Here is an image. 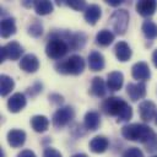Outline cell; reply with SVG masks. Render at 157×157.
Masks as SVG:
<instances>
[{
  "mask_svg": "<svg viewBox=\"0 0 157 157\" xmlns=\"http://www.w3.org/2000/svg\"><path fill=\"white\" fill-rule=\"evenodd\" d=\"M121 157H144V153L137 147H129L123 152Z\"/></svg>",
  "mask_w": 157,
  "mask_h": 157,
  "instance_id": "f546056e",
  "label": "cell"
},
{
  "mask_svg": "<svg viewBox=\"0 0 157 157\" xmlns=\"http://www.w3.org/2000/svg\"><path fill=\"white\" fill-rule=\"evenodd\" d=\"M33 7L36 10V12L40 16L48 15L50 12H53V4L50 1H34Z\"/></svg>",
  "mask_w": 157,
  "mask_h": 157,
  "instance_id": "83f0119b",
  "label": "cell"
},
{
  "mask_svg": "<svg viewBox=\"0 0 157 157\" xmlns=\"http://www.w3.org/2000/svg\"><path fill=\"white\" fill-rule=\"evenodd\" d=\"M86 40H87V37L83 32H76V33H72L71 37H70V40H69V44H70V49H74V50H77V49H81L85 47L86 44Z\"/></svg>",
  "mask_w": 157,
  "mask_h": 157,
  "instance_id": "cb8c5ba5",
  "label": "cell"
},
{
  "mask_svg": "<svg viewBox=\"0 0 157 157\" xmlns=\"http://www.w3.org/2000/svg\"><path fill=\"white\" fill-rule=\"evenodd\" d=\"M114 40V33L109 29H101L96 34V43L101 47H107Z\"/></svg>",
  "mask_w": 157,
  "mask_h": 157,
  "instance_id": "d4e9b609",
  "label": "cell"
},
{
  "mask_svg": "<svg viewBox=\"0 0 157 157\" xmlns=\"http://www.w3.org/2000/svg\"><path fill=\"white\" fill-rule=\"evenodd\" d=\"M141 29H142L144 36H145L147 39H150V40L155 39V38L157 37V25H156L153 21H151V20L144 21Z\"/></svg>",
  "mask_w": 157,
  "mask_h": 157,
  "instance_id": "484cf974",
  "label": "cell"
},
{
  "mask_svg": "<svg viewBox=\"0 0 157 157\" xmlns=\"http://www.w3.org/2000/svg\"><path fill=\"white\" fill-rule=\"evenodd\" d=\"M152 157H157V155H155V156H152Z\"/></svg>",
  "mask_w": 157,
  "mask_h": 157,
  "instance_id": "b9f144b4",
  "label": "cell"
},
{
  "mask_svg": "<svg viewBox=\"0 0 157 157\" xmlns=\"http://www.w3.org/2000/svg\"><path fill=\"white\" fill-rule=\"evenodd\" d=\"M43 33V26L39 21L33 20V22L28 26V34L32 37H39Z\"/></svg>",
  "mask_w": 157,
  "mask_h": 157,
  "instance_id": "f1b7e54d",
  "label": "cell"
},
{
  "mask_svg": "<svg viewBox=\"0 0 157 157\" xmlns=\"http://www.w3.org/2000/svg\"><path fill=\"white\" fill-rule=\"evenodd\" d=\"M74 118H75L74 108L70 105H65V107H60L59 109L55 110V113L53 114V118H52V123L55 128L61 129L65 125H67Z\"/></svg>",
  "mask_w": 157,
  "mask_h": 157,
  "instance_id": "8992f818",
  "label": "cell"
},
{
  "mask_svg": "<svg viewBox=\"0 0 157 157\" xmlns=\"http://www.w3.org/2000/svg\"><path fill=\"white\" fill-rule=\"evenodd\" d=\"M71 157H88L86 153H75V155H72Z\"/></svg>",
  "mask_w": 157,
  "mask_h": 157,
  "instance_id": "ab89813d",
  "label": "cell"
},
{
  "mask_svg": "<svg viewBox=\"0 0 157 157\" xmlns=\"http://www.w3.org/2000/svg\"><path fill=\"white\" fill-rule=\"evenodd\" d=\"M5 52H6V56L11 60H18L23 53V48L21 47V44L16 40L9 42L6 45H4Z\"/></svg>",
  "mask_w": 157,
  "mask_h": 157,
  "instance_id": "44dd1931",
  "label": "cell"
},
{
  "mask_svg": "<svg viewBox=\"0 0 157 157\" xmlns=\"http://www.w3.org/2000/svg\"><path fill=\"white\" fill-rule=\"evenodd\" d=\"M107 88H108L107 87V83L103 81V78L99 77V76H96V77H93V80L91 82V90H90V92H91V94H93V96H96L98 98H102V97L105 96Z\"/></svg>",
  "mask_w": 157,
  "mask_h": 157,
  "instance_id": "ac0fdd59",
  "label": "cell"
},
{
  "mask_svg": "<svg viewBox=\"0 0 157 157\" xmlns=\"http://www.w3.org/2000/svg\"><path fill=\"white\" fill-rule=\"evenodd\" d=\"M156 9H157V2L155 0H142V1H137V4H136L137 13L144 17L152 16L155 13Z\"/></svg>",
  "mask_w": 157,
  "mask_h": 157,
  "instance_id": "4fadbf2b",
  "label": "cell"
},
{
  "mask_svg": "<svg viewBox=\"0 0 157 157\" xmlns=\"http://www.w3.org/2000/svg\"><path fill=\"white\" fill-rule=\"evenodd\" d=\"M124 82V75L120 71H112L107 76V87L109 91H119Z\"/></svg>",
  "mask_w": 157,
  "mask_h": 157,
  "instance_id": "5bb4252c",
  "label": "cell"
},
{
  "mask_svg": "<svg viewBox=\"0 0 157 157\" xmlns=\"http://www.w3.org/2000/svg\"><path fill=\"white\" fill-rule=\"evenodd\" d=\"M72 33H69L66 31H58L53 32L49 36V39L45 45V54L48 58L53 60H59L63 56L66 55V53L70 49V37Z\"/></svg>",
  "mask_w": 157,
  "mask_h": 157,
  "instance_id": "6da1fadb",
  "label": "cell"
},
{
  "mask_svg": "<svg viewBox=\"0 0 157 157\" xmlns=\"http://www.w3.org/2000/svg\"><path fill=\"white\" fill-rule=\"evenodd\" d=\"M101 16H102V10L96 4L88 5L87 9L83 12V17H85L86 22L90 23V25H92V26H94L97 23V21L101 18Z\"/></svg>",
  "mask_w": 157,
  "mask_h": 157,
  "instance_id": "9a60e30c",
  "label": "cell"
},
{
  "mask_svg": "<svg viewBox=\"0 0 157 157\" xmlns=\"http://www.w3.org/2000/svg\"><path fill=\"white\" fill-rule=\"evenodd\" d=\"M42 88H43V85H42L39 81H37V82H34L31 87H28L27 93H28L31 97H34V96H37L38 93L42 92Z\"/></svg>",
  "mask_w": 157,
  "mask_h": 157,
  "instance_id": "1f68e13d",
  "label": "cell"
},
{
  "mask_svg": "<svg viewBox=\"0 0 157 157\" xmlns=\"http://www.w3.org/2000/svg\"><path fill=\"white\" fill-rule=\"evenodd\" d=\"M101 109L104 114L110 117H117V121H128L132 117V109L131 107L119 97H108L105 98L102 104Z\"/></svg>",
  "mask_w": 157,
  "mask_h": 157,
  "instance_id": "7a4b0ae2",
  "label": "cell"
},
{
  "mask_svg": "<svg viewBox=\"0 0 157 157\" xmlns=\"http://www.w3.org/2000/svg\"><path fill=\"white\" fill-rule=\"evenodd\" d=\"M49 99H50L52 102L56 103V104H59V103H63V101H64L63 96H60V94H56V93H53V94H50V96H49Z\"/></svg>",
  "mask_w": 157,
  "mask_h": 157,
  "instance_id": "e575fe53",
  "label": "cell"
},
{
  "mask_svg": "<svg viewBox=\"0 0 157 157\" xmlns=\"http://www.w3.org/2000/svg\"><path fill=\"white\" fill-rule=\"evenodd\" d=\"M13 86H15V82L9 75H1L0 76V94L2 97L7 96L12 91Z\"/></svg>",
  "mask_w": 157,
  "mask_h": 157,
  "instance_id": "4316f807",
  "label": "cell"
},
{
  "mask_svg": "<svg viewBox=\"0 0 157 157\" xmlns=\"http://www.w3.org/2000/svg\"><path fill=\"white\" fill-rule=\"evenodd\" d=\"M67 6H70V7H72L74 10H76V11H83V10H86L87 9V5H86V2L85 1H78V0H74V1H66L65 2Z\"/></svg>",
  "mask_w": 157,
  "mask_h": 157,
  "instance_id": "4dcf8cb0",
  "label": "cell"
},
{
  "mask_svg": "<svg viewBox=\"0 0 157 157\" xmlns=\"http://www.w3.org/2000/svg\"><path fill=\"white\" fill-rule=\"evenodd\" d=\"M145 147L148 152H156L157 151V134H155L146 144H145Z\"/></svg>",
  "mask_w": 157,
  "mask_h": 157,
  "instance_id": "d6a6232c",
  "label": "cell"
},
{
  "mask_svg": "<svg viewBox=\"0 0 157 157\" xmlns=\"http://www.w3.org/2000/svg\"><path fill=\"white\" fill-rule=\"evenodd\" d=\"M83 125L87 130H91V131H94L99 128L101 125V117L97 112L94 110H90L85 114V118H83Z\"/></svg>",
  "mask_w": 157,
  "mask_h": 157,
  "instance_id": "d6986e66",
  "label": "cell"
},
{
  "mask_svg": "<svg viewBox=\"0 0 157 157\" xmlns=\"http://www.w3.org/2000/svg\"><path fill=\"white\" fill-rule=\"evenodd\" d=\"M43 157H63V156L58 150H55L53 147H47V148H44Z\"/></svg>",
  "mask_w": 157,
  "mask_h": 157,
  "instance_id": "836d02e7",
  "label": "cell"
},
{
  "mask_svg": "<svg viewBox=\"0 0 157 157\" xmlns=\"http://www.w3.org/2000/svg\"><path fill=\"white\" fill-rule=\"evenodd\" d=\"M152 61H153V65L157 67V49L152 53Z\"/></svg>",
  "mask_w": 157,
  "mask_h": 157,
  "instance_id": "f35d334b",
  "label": "cell"
},
{
  "mask_svg": "<svg viewBox=\"0 0 157 157\" xmlns=\"http://www.w3.org/2000/svg\"><path fill=\"white\" fill-rule=\"evenodd\" d=\"M55 70L63 75H80L85 70V60L81 55H71L55 64Z\"/></svg>",
  "mask_w": 157,
  "mask_h": 157,
  "instance_id": "277c9868",
  "label": "cell"
},
{
  "mask_svg": "<svg viewBox=\"0 0 157 157\" xmlns=\"http://www.w3.org/2000/svg\"><path fill=\"white\" fill-rule=\"evenodd\" d=\"M131 75L139 82H144V81L148 80L151 77V71H150V67H148L147 63L139 61V63L134 64L132 67H131Z\"/></svg>",
  "mask_w": 157,
  "mask_h": 157,
  "instance_id": "52a82bcc",
  "label": "cell"
},
{
  "mask_svg": "<svg viewBox=\"0 0 157 157\" xmlns=\"http://www.w3.org/2000/svg\"><path fill=\"white\" fill-rule=\"evenodd\" d=\"M114 53H115V56L118 58L119 61H128L130 58H131V48L129 47V44L124 40H120L115 44L114 47Z\"/></svg>",
  "mask_w": 157,
  "mask_h": 157,
  "instance_id": "2e32d148",
  "label": "cell"
},
{
  "mask_svg": "<svg viewBox=\"0 0 157 157\" xmlns=\"http://www.w3.org/2000/svg\"><path fill=\"white\" fill-rule=\"evenodd\" d=\"M156 124H157V115H156Z\"/></svg>",
  "mask_w": 157,
  "mask_h": 157,
  "instance_id": "60d3db41",
  "label": "cell"
},
{
  "mask_svg": "<svg viewBox=\"0 0 157 157\" xmlns=\"http://www.w3.org/2000/svg\"><path fill=\"white\" fill-rule=\"evenodd\" d=\"M31 126L36 132H44L49 126V120L45 115H33L31 118Z\"/></svg>",
  "mask_w": 157,
  "mask_h": 157,
  "instance_id": "7402d4cb",
  "label": "cell"
},
{
  "mask_svg": "<svg viewBox=\"0 0 157 157\" xmlns=\"http://www.w3.org/2000/svg\"><path fill=\"white\" fill-rule=\"evenodd\" d=\"M0 33L2 38H9L10 36L16 33V25H15V18L9 17V18H4L1 21V26H0Z\"/></svg>",
  "mask_w": 157,
  "mask_h": 157,
  "instance_id": "603a6c76",
  "label": "cell"
},
{
  "mask_svg": "<svg viewBox=\"0 0 157 157\" xmlns=\"http://www.w3.org/2000/svg\"><path fill=\"white\" fill-rule=\"evenodd\" d=\"M126 92L131 101L136 102L146 96V85L145 82H130L126 86Z\"/></svg>",
  "mask_w": 157,
  "mask_h": 157,
  "instance_id": "9c48e42d",
  "label": "cell"
},
{
  "mask_svg": "<svg viewBox=\"0 0 157 157\" xmlns=\"http://www.w3.org/2000/svg\"><path fill=\"white\" fill-rule=\"evenodd\" d=\"M107 4L110 6H119L121 4V1L120 0H107Z\"/></svg>",
  "mask_w": 157,
  "mask_h": 157,
  "instance_id": "74e56055",
  "label": "cell"
},
{
  "mask_svg": "<svg viewBox=\"0 0 157 157\" xmlns=\"http://www.w3.org/2000/svg\"><path fill=\"white\" fill-rule=\"evenodd\" d=\"M109 146V141L105 136H94L91 141H90V150L94 153H103L107 151Z\"/></svg>",
  "mask_w": 157,
  "mask_h": 157,
  "instance_id": "ffe728a7",
  "label": "cell"
},
{
  "mask_svg": "<svg viewBox=\"0 0 157 157\" xmlns=\"http://www.w3.org/2000/svg\"><path fill=\"white\" fill-rule=\"evenodd\" d=\"M17 157H37V156H36L34 152L31 151V150H22V151L17 155Z\"/></svg>",
  "mask_w": 157,
  "mask_h": 157,
  "instance_id": "d590c367",
  "label": "cell"
},
{
  "mask_svg": "<svg viewBox=\"0 0 157 157\" xmlns=\"http://www.w3.org/2000/svg\"><path fill=\"white\" fill-rule=\"evenodd\" d=\"M156 104L148 99L142 101L139 105V113H140V118L144 121H151L153 118H156L157 113H156Z\"/></svg>",
  "mask_w": 157,
  "mask_h": 157,
  "instance_id": "ba28073f",
  "label": "cell"
},
{
  "mask_svg": "<svg viewBox=\"0 0 157 157\" xmlns=\"http://www.w3.org/2000/svg\"><path fill=\"white\" fill-rule=\"evenodd\" d=\"M121 135L129 141L141 142L145 145L155 135V131L146 124L134 123V124H128V125L123 126Z\"/></svg>",
  "mask_w": 157,
  "mask_h": 157,
  "instance_id": "3957f363",
  "label": "cell"
},
{
  "mask_svg": "<svg viewBox=\"0 0 157 157\" xmlns=\"http://www.w3.org/2000/svg\"><path fill=\"white\" fill-rule=\"evenodd\" d=\"M6 58H7V56H6L5 48H4V47H1V49H0V61H1V63H4Z\"/></svg>",
  "mask_w": 157,
  "mask_h": 157,
  "instance_id": "8d00e7d4",
  "label": "cell"
},
{
  "mask_svg": "<svg viewBox=\"0 0 157 157\" xmlns=\"http://www.w3.org/2000/svg\"><path fill=\"white\" fill-rule=\"evenodd\" d=\"M26 141V132L21 129H11L7 132V142L11 147H21Z\"/></svg>",
  "mask_w": 157,
  "mask_h": 157,
  "instance_id": "7c38bea8",
  "label": "cell"
},
{
  "mask_svg": "<svg viewBox=\"0 0 157 157\" xmlns=\"http://www.w3.org/2000/svg\"><path fill=\"white\" fill-rule=\"evenodd\" d=\"M104 56L97 52V50H92L88 54V66L92 71H101L104 69Z\"/></svg>",
  "mask_w": 157,
  "mask_h": 157,
  "instance_id": "e0dca14e",
  "label": "cell"
},
{
  "mask_svg": "<svg viewBox=\"0 0 157 157\" xmlns=\"http://www.w3.org/2000/svg\"><path fill=\"white\" fill-rule=\"evenodd\" d=\"M20 67L25 72H36L39 67V60L34 54H26L21 58Z\"/></svg>",
  "mask_w": 157,
  "mask_h": 157,
  "instance_id": "8fae6325",
  "label": "cell"
},
{
  "mask_svg": "<svg viewBox=\"0 0 157 157\" xmlns=\"http://www.w3.org/2000/svg\"><path fill=\"white\" fill-rule=\"evenodd\" d=\"M26 103H27L26 96L23 93H21V92H17V93H13L9 98L7 108H9V110L11 113H18L26 107Z\"/></svg>",
  "mask_w": 157,
  "mask_h": 157,
  "instance_id": "30bf717a",
  "label": "cell"
},
{
  "mask_svg": "<svg viewBox=\"0 0 157 157\" xmlns=\"http://www.w3.org/2000/svg\"><path fill=\"white\" fill-rule=\"evenodd\" d=\"M129 12L125 9H119L115 10L112 16H110V23L113 29L115 31L117 34H124L128 29V25H129Z\"/></svg>",
  "mask_w": 157,
  "mask_h": 157,
  "instance_id": "5b68a950",
  "label": "cell"
}]
</instances>
